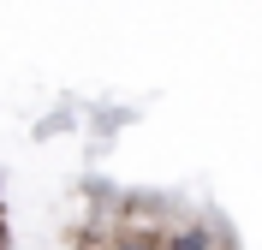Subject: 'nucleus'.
<instances>
[{
    "label": "nucleus",
    "mask_w": 262,
    "mask_h": 250,
    "mask_svg": "<svg viewBox=\"0 0 262 250\" xmlns=\"http://www.w3.org/2000/svg\"><path fill=\"white\" fill-rule=\"evenodd\" d=\"M167 250H209V233H203V226H191V233H179Z\"/></svg>",
    "instance_id": "f257e3e1"
}]
</instances>
